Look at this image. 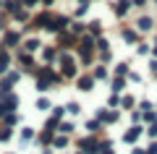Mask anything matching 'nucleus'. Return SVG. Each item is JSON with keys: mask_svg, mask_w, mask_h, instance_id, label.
I'll return each mask as SVG.
<instances>
[{"mask_svg": "<svg viewBox=\"0 0 157 154\" xmlns=\"http://www.w3.org/2000/svg\"><path fill=\"white\" fill-rule=\"evenodd\" d=\"M60 71H63V78H78V66L68 52L60 55Z\"/></svg>", "mask_w": 157, "mask_h": 154, "instance_id": "nucleus-1", "label": "nucleus"}, {"mask_svg": "<svg viewBox=\"0 0 157 154\" xmlns=\"http://www.w3.org/2000/svg\"><path fill=\"white\" fill-rule=\"evenodd\" d=\"M16 107H18V97L16 94H6V97H0V118H6L8 112H16Z\"/></svg>", "mask_w": 157, "mask_h": 154, "instance_id": "nucleus-2", "label": "nucleus"}, {"mask_svg": "<svg viewBox=\"0 0 157 154\" xmlns=\"http://www.w3.org/2000/svg\"><path fill=\"white\" fill-rule=\"evenodd\" d=\"M18 78H21V73H18V71H11V73H8V76L3 78V81H0V97L11 94V89L18 84Z\"/></svg>", "mask_w": 157, "mask_h": 154, "instance_id": "nucleus-3", "label": "nucleus"}, {"mask_svg": "<svg viewBox=\"0 0 157 154\" xmlns=\"http://www.w3.org/2000/svg\"><path fill=\"white\" fill-rule=\"evenodd\" d=\"M58 47H63V50H68V47H78L76 34H73V32H60V34H58Z\"/></svg>", "mask_w": 157, "mask_h": 154, "instance_id": "nucleus-4", "label": "nucleus"}, {"mask_svg": "<svg viewBox=\"0 0 157 154\" xmlns=\"http://www.w3.org/2000/svg\"><path fill=\"white\" fill-rule=\"evenodd\" d=\"M78 149L84 154H100V144L94 141V136H84L81 141H78Z\"/></svg>", "mask_w": 157, "mask_h": 154, "instance_id": "nucleus-5", "label": "nucleus"}, {"mask_svg": "<svg viewBox=\"0 0 157 154\" xmlns=\"http://www.w3.org/2000/svg\"><path fill=\"white\" fill-rule=\"evenodd\" d=\"M50 24H52V13L50 11H42V13H37V16L32 18L34 29H50Z\"/></svg>", "mask_w": 157, "mask_h": 154, "instance_id": "nucleus-6", "label": "nucleus"}, {"mask_svg": "<svg viewBox=\"0 0 157 154\" xmlns=\"http://www.w3.org/2000/svg\"><path fill=\"white\" fill-rule=\"evenodd\" d=\"M94 81H97V78L92 76V73H84V76L76 78V86L81 89V92H92V89H94Z\"/></svg>", "mask_w": 157, "mask_h": 154, "instance_id": "nucleus-7", "label": "nucleus"}, {"mask_svg": "<svg viewBox=\"0 0 157 154\" xmlns=\"http://www.w3.org/2000/svg\"><path fill=\"white\" fill-rule=\"evenodd\" d=\"M131 6H134V0H118L115 6H113V13H115L118 18H123L126 13L131 11Z\"/></svg>", "mask_w": 157, "mask_h": 154, "instance_id": "nucleus-8", "label": "nucleus"}, {"mask_svg": "<svg viewBox=\"0 0 157 154\" xmlns=\"http://www.w3.org/2000/svg\"><path fill=\"white\" fill-rule=\"evenodd\" d=\"M97 118L107 126V123H118L121 120V112H115V110H97Z\"/></svg>", "mask_w": 157, "mask_h": 154, "instance_id": "nucleus-9", "label": "nucleus"}, {"mask_svg": "<svg viewBox=\"0 0 157 154\" xmlns=\"http://www.w3.org/2000/svg\"><path fill=\"white\" fill-rule=\"evenodd\" d=\"M21 44V34L18 32H6L3 34V47H18Z\"/></svg>", "mask_w": 157, "mask_h": 154, "instance_id": "nucleus-10", "label": "nucleus"}, {"mask_svg": "<svg viewBox=\"0 0 157 154\" xmlns=\"http://www.w3.org/2000/svg\"><path fill=\"white\" fill-rule=\"evenodd\" d=\"M141 133H144V131H141V126H131L128 131L123 133V141H126V144H136V141H139V136H141Z\"/></svg>", "mask_w": 157, "mask_h": 154, "instance_id": "nucleus-11", "label": "nucleus"}, {"mask_svg": "<svg viewBox=\"0 0 157 154\" xmlns=\"http://www.w3.org/2000/svg\"><path fill=\"white\" fill-rule=\"evenodd\" d=\"M42 60H45L47 66H52L55 60H60V55H58L55 47H45V50H42Z\"/></svg>", "mask_w": 157, "mask_h": 154, "instance_id": "nucleus-12", "label": "nucleus"}, {"mask_svg": "<svg viewBox=\"0 0 157 154\" xmlns=\"http://www.w3.org/2000/svg\"><path fill=\"white\" fill-rule=\"evenodd\" d=\"M86 32H89L92 37H102V21L100 18H92V21L86 24Z\"/></svg>", "mask_w": 157, "mask_h": 154, "instance_id": "nucleus-13", "label": "nucleus"}, {"mask_svg": "<svg viewBox=\"0 0 157 154\" xmlns=\"http://www.w3.org/2000/svg\"><path fill=\"white\" fill-rule=\"evenodd\" d=\"M18 60H21V66L26 68V71L37 68V66H34V58H32V52H26V50H21V55H18Z\"/></svg>", "mask_w": 157, "mask_h": 154, "instance_id": "nucleus-14", "label": "nucleus"}, {"mask_svg": "<svg viewBox=\"0 0 157 154\" xmlns=\"http://www.w3.org/2000/svg\"><path fill=\"white\" fill-rule=\"evenodd\" d=\"M21 6H24L21 0H3V8H6V13H11V16L16 11H21Z\"/></svg>", "mask_w": 157, "mask_h": 154, "instance_id": "nucleus-15", "label": "nucleus"}, {"mask_svg": "<svg viewBox=\"0 0 157 154\" xmlns=\"http://www.w3.org/2000/svg\"><path fill=\"white\" fill-rule=\"evenodd\" d=\"M136 26H139V32H152V26H155V21H152L149 16H141L139 21H136Z\"/></svg>", "mask_w": 157, "mask_h": 154, "instance_id": "nucleus-16", "label": "nucleus"}, {"mask_svg": "<svg viewBox=\"0 0 157 154\" xmlns=\"http://www.w3.org/2000/svg\"><path fill=\"white\" fill-rule=\"evenodd\" d=\"M52 138H55V131H50V128H45V131L39 133V144H42V146L52 144Z\"/></svg>", "mask_w": 157, "mask_h": 154, "instance_id": "nucleus-17", "label": "nucleus"}, {"mask_svg": "<svg viewBox=\"0 0 157 154\" xmlns=\"http://www.w3.org/2000/svg\"><path fill=\"white\" fill-rule=\"evenodd\" d=\"M39 47H42V42H39L37 37H32V39H26V42H24V50H26V52H37Z\"/></svg>", "mask_w": 157, "mask_h": 154, "instance_id": "nucleus-18", "label": "nucleus"}, {"mask_svg": "<svg viewBox=\"0 0 157 154\" xmlns=\"http://www.w3.org/2000/svg\"><path fill=\"white\" fill-rule=\"evenodd\" d=\"M8 66H11V55H8V50H0V73H6Z\"/></svg>", "mask_w": 157, "mask_h": 154, "instance_id": "nucleus-19", "label": "nucleus"}, {"mask_svg": "<svg viewBox=\"0 0 157 154\" xmlns=\"http://www.w3.org/2000/svg\"><path fill=\"white\" fill-rule=\"evenodd\" d=\"M123 42L126 44H136L139 42V34H136L134 29H123Z\"/></svg>", "mask_w": 157, "mask_h": 154, "instance_id": "nucleus-20", "label": "nucleus"}, {"mask_svg": "<svg viewBox=\"0 0 157 154\" xmlns=\"http://www.w3.org/2000/svg\"><path fill=\"white\" fill-rule=\"evenodd\" d=\"M110 86H113V92H123V89H126V78L123 76H115L110 81Z\"/></svg>", "mask_w": 157, "mask_h": 154, "instance_id": "nucleus-21", "label": "nucleus"}, {"mask_svg": "<svg viewBox=\"0 0 157 154\" xmlns=\"http://www.w3.org/2000/svg\"><path fill=\"white\" fill-rule=\"evenodd\" d=\"M52 146H55V149H66L68 146V136H66V133L55 136V138H52Z\"/></svg>", "mask_w": 157, "mask_h": 154, "instance_id": "nucleus-22", "label": "nucleus"}, {"mask_svg": "<svg viewBox=\"0 0 157 154\" xmlns=\"http://www.w3.org/2000/svg\"><path fill=\"white\" fill-rule=\"evenodd\" d=\"M11 138H13V126L0 128V144H3V141H11Z\"/></svg>", "mask_w": 157, "mask_h": 154, "instance_id": "nucleus-23", "label": "nucleus"}, {"mask_svg": "<svg viewBox=\"0 0 157 154\" xmlns=\"http://www.w3.org/2000/svg\"><path fill=\"white\" fill-rule=\"evenodd\" d=\"M102 126H105V123H102L100 118H97V120H86V131H89V133H97Z\"/></svg>", "mask_w": 157, "mask_h": 154, "instance_id": "nucleus-24", "label": "nucleus"}, {"mask_svg": "<svg viewBox=\"0 0 157 154\" xmlns=\"http://www.w3.org/2000/svg\"><path fill=\"white\" fill-rule=\"evenodd\" d=\"M107 107H121V97H118V92H110V97H107Z\"/></svg>", "mask_w": 157, "mask_h": 154, "instance_id": "nucleus-25", "label": "nucleus"}, {"mask_svg": "<svg viewBox=\"0 0 157 154\" xmlns=\"http://www.w3.org/2000/svg\"><path fill=\"white\" fill-rule=\"evenodd\" d=\"M92 76H94L97 81H102V78H107V68H105V66H97V68H94V73H92Z\"/></svg>", "mask_w": 157, "mask_h": 154, "instance_id": "nucleus-26", "label": "nucleus"}, {"mask_svg": "<svg viewBox=\"0 0 157 154\" xmlns=\"http://www.w3.org/2000/svg\"><path fill=\"white\" fill-rule=\"evenodd\" d=\"M37 92H50V81H47V78H37Z\"/></svg>", "mask_w": 157, "mask_h": 154, "instance_id": "nucleus-27", "label": "nucleus"}, {"mask_svg": "<svg viewBox=\"0 0 157 154\" xmlns=\"http://www.w3.org/2000/svg\"><path fill=\"white\" fill-rule=\"evenodd\" d=\"M71 32H73V34H84V32H86V24L73 21V24H71Z\"/></svg>", "mask_w": 157, "mask_h": 154, "instance_id": "nucleus-28", "label": "nucleus"}, {"mask_svg": "<svg viewBox=\"0 0 157 154\" xmlns=\"http://www.w3.org/2000/svg\"><path fill=\"white\" fill-rule=\"evenodd\" d=\"M66 112H71V115H78V112H81V105H78V102H68V105H66Z\"/></svg>", "mask_w": 157, "mask_h": 154, "instance_id": "nucleus-29", "label": "nucleus"}, {"mask_svg": "<svg viewBox=\"0 0 157 154\" xmlns=\"http://www.w3.org/2000/svg\"><path fill=\"white\" fill-rule=\"evenodd\" d=\"M32 138H34V128L26 126V128L21 131V141H32Z\"/></svg>", "mask_w": 157, "mask_h": 154, "instance_id": "nucleus-30", "label": "nucleus"}, {"mask_svg": "<svg viewBox=\"0 0 157 154\" xmlns=\"http://www.w3.org/2000/svg\"><path fill=\"white\" fill-rule=\"evenodd\" d=\"M37 110H52V107H50V99H47V97H39L37 99Z\"/></svg>", "mask_w": 157, "mask_h": 154, "instance_id": "nucleus-31", "label": "nucleus"}, {"mask_svg": "<svg viewBox=\"0 0 157 154\" xmlns=\"http://www.w3.org/2000/svg\"><path fill=\"white\" fill-rule=\"evenodd\" d=\"M115 73H118V76H128V63H118Z\"/></svg>", "mask_w": 157, "mask_h": 154, "instance_id": "nucleus-32", "label": "nucleus"}, {"mask_svg": "<svg viewBox=\"0 0 157 154\" xmlns=\"http://www.w3.org/2000/svg\"><path fill=\"white\" fill-rule=\"evenodd\" d=\"M3 120H6V126H16V123H18V115H16V112H8Z\"/></svg>", "mask_w": 157, "mask_h": 154, "instance_id": "nucleus-33", "label": "nucleus"}, {"mask_svg": "<svg viewBox=\"0 0 157 154\" xmlns=\"http://www.w3.org/2000/svg\"><path fill=\"white\" fill-rule=\"evenodd\" d=\"M13 18H16V21H21V24H24V21H29V13L24 11V8H21V11H16V13H13Z\"/></svg>", "mask_w": 157, "mask_h": 154, "instance_id": "nucleus-34", "label": "nucleus"}, {"mask_svg": "<svg viewBox=\"0 0 157 154\" xmlns=\"http://www.w3.org/2000/svg\"><path fill=\"white\" fill-rule=\"evenodd\" d=\"M141 120H147V123H155V120H157V115H155L152 110H147V112H141Z\"/></svg>", "mask_w": 157, "mask_h": 154, "instance_id": "nucleus-35", "label": "nucleus"}, {"mask_svg": "<svg viewBox=\"0 0 157 154\" xmlns=\"http://www.w3.org/2000/svg\"><path fill=\"white\" fill-rule=\"evenodd\" d=\"M60 133H66V136H71V131H73V123H60Z\"/></svg>", "mask_w": 157, "mask_h": 154, "instance_id": "nucleus-36", "label": "nucleus"}, {"mask_svg": "<svg viewBox=\"0 0 157 154\" xmlns=\"http://www.w3.org/2000/svg\"><path fill=\"white\" fill-rule=\"evenodd\" d=\"M147 136H149V138H157V120L149 123V128H147Z\"/></svg>", "mask_w": 157, "mask_h": 154, "instance_id": "nucleus-37", "label": "nucleus"}, {"mask_svg": "<svg viewBox=\"0 0 157 154\" xmlns=\"http://www.w3.org/2000/svg\"><path fill=\"white\" fill-rule=\"evenodd\" d=\"M121 107H123V110L134 107V97H123V99H121Z\"/></svg>", "mask_w": 157, "mask_h": 154, "instance_id": "nucleus-38", "label": "nucleus"}, {"mask_svg": "<svg viewBox=\"0 0 157 154\" xmlns=\"http://www.w3.org/2000/svg\"><path fill=\"white\" fill-rule=\"evenodd\" d=\"M97 50H100V52H105V50H107V39L105 37H97Z\"/></svg>", "mask_w": 157, "mask_h": 154, "instance_id": "nucleus-39", "label": "nucleus"}, {"mask_svg": "<svg viewBox=\"0 0 157 154\" xmlns=\"http://www.w3.org/2000/svg\"><path fill=\"white\" fill-rule=\"evenodd\" d=\"M86 11H89V6H86V3H78V8H76V16H86Z\"/></svg>", "mask_w": 157, "mask_h": 154, "instance_id": "nucleus-40", "label": "nucleus"}, {"mask_svg": "<svg viewBox=\"0 0 157 154\" xmlns=\"http://www.w3.org/2000/svg\"><path fill=\"white\" fill-rule=\"evenodd\" d=\"M63 112H66V107H52V118H55V120H60Z\"/></svg>", "mask_w": 157, "mask_h": 154, "instance_id": "nucleus-41", "label": "nucleus"}, {"mask_svg": "<svg viewBox=\"0 0 157 154\" xmlns=\"http://www.w3.org/2000/svg\"><path fill=\"white\" fill-rule=\"evenodd\" d=\"M0 32H8V16L0 13Z\"/></svg>", "mask_w": 157, "mask_h": 154, "instance_id": "nucleus-42", "label": "nucleus"}, {"mask_svg": "<svg viewBox=\"0 0 157 154\" xmlns=\"http://www.w3.org/2000/svg\"><path fill=\"white\" fill-rule=\"evenodd\" d=\"M139 107H141V112H147V110H152V102H149V99H141Z\"/></svg>", "mask_w": 157, "mask_h": 154, "instance_id": "nucleus-43", "label": "nucleus"}, {"mask_svg": "<svg viewBox=\"0 0 157 154\" xmlns=\"http://www.w3.org/2000/svg\"><path fill=\"white\" fill-rule=\"evenodd\" d=\"M144 152H147V154H157V144H155V141H152V144H149V146H147V149H144Z\"/></svg>", "mask_w": 157, "mask_h": 154, "instance_id": "nucleus-44", "label": "nucleus"}, {"mask_svg": "<svg viewBox=\"0 0 157 154\" xmlns=\"http://www.w3.org/2000/svg\"><path fill=\"white\" fill-rule=\"evenodd\" d=\"M136 52H139V55H149V47H147V44H139V50H136Z\"/></svg>", "mask_w": 157, "mask_h": 154, "instance_id": "nucleus-45", "label": "nucleus"}, {"mask_svg": "<svg viewBox=\"0 0 157 154\" xmlns=\"http://www.w3.org/2000/svg\"><path fill=\"white\" fill-rule=\"evenodd\" d=\"M141 120V112H131V123H134V126H136V123H139Z\"/></svg>", "mask_w": 157, "mask_h": 154, "instance_id": "nucleus-46", "label": "nucleus"}, {"mask_svg": "<svg viewBox=\"0 0 157 154\" xmlns=\"http://www.w3.org/2000/svg\"><path fill=\"white\" fill-rule=\"evenodd\" d=\"M100 58H102V63H107V60H110V50H105V52H100Z\"/></svg>", "mask_w": 157, "mask_h": 154, "instance_id": "nucleus-47", "label": "nucleus"}, {"mask_svg": "<svg viewBox=\"0 0 157 154\" xmlns=\"http://www.w3.org/2000/svg\"><path fill=\"white\" fill-rule=\"evenodd\" d=\"M147 6V0H134V8H144Z\"/></svg>", "mask_w": 157, "mask_h": 154, "instance_id": "nucleus-48", "label": "nucleus"}, {"mask_svg": "<svg viewBox=\"0 0 157 154\" xmlns=\"http://www.w3.org/2000/svg\"><path fill=\"white\" fill-rule=\"evenodd\" d=\"M24 6H37V3H42V0H21Z\"/></svg>", "mask_w": 157, "mask_h": 154, "instance_id": "nucleus-49", "label": "nucleus"}, {"mask_svg": "<svg viewBox=\"0 0 157 154\" xmlns=\"http://www.w3.org/2000/svg\"><path fill=\"white\" fill-rule=\"evenodd\" d=\"M149 68H152V73H157V60H152V63H149Z\"/></svg>", "mask_w": 157, "mask_h": 154, "instance_id": "nucleus-50", "label": "nucleus"}, {"mask_svg": "<svg viewBox=\"0 0 157 154\" xmlns=\"http://www.w3.org/2000/svg\"><path fill=\"white\" fill-rule=\"evenodd\" d=\"M131 154H147V152H144V149H134V152H131Z\"/></svg>", "mask_w": 157, "mask_h": 154, "instance_id": "nucleus-51", "label": "nucleus"}, {"mask_svg": "<svg viewBox=\"0 0 157 154\" xmlns=\"http://www.w3.org/2000/svg\"><path fill=\"white\" fill-rule=\"evenodd\" d=\"M52 3H55V0H42V6H52Z\"/></svg>", "mask_w": 157, "mask_h": 154, "instance_id": "nucleus-52", "label": "nucleus"}, {"mask_svg": "<svg viewBox=\"0 0 157 154\" xmlns=\"http://www.w3.org/2000/svg\"><path fill=\"white\" fill-rule=\"evenodd\" d=\"M155 58H157V47H155Z\"/></svg>", "mask_w": 157, "mask_h": 154, "instance_id": "nucleus-53", "label": "nucleus"}, {"mask_svg": "<svg viewBox=\"0 0 157 154\" xmlns=\"http://www.w3.org/2000/svg\"><path fill=\"white\" fill-rule=\"evenodd\" d=\"M76 154H84V152H76Z\"/></svg>", "mask_w": 157, "mask_h": 154, "instance_id": "nucleus-54", "label": "nucleus"}, {"mask_svg": "<svg viewBox=\"0 0 157 154\" xmlns=\"http://www.w3.org/2000/svg\"><path fill=\"white\" fill-rule=\"evenodd\" d=\"M0 6H3V0H0Z\"/></svg>", "mask_w": 157, "mask_h": 154, "instance_id": "nucleus-55", "label": "nucleus"}, {"mask_svg": "<svg viewBox=\"0 0 157 154\" xmlns=\"http://www.w3.org/2000/svg\"><path fill=\"white\" fill-rule=\"evenodd\" d=\"M155 78H157V73H155Z\"/></svg>", "mask_w": 157, "mask_h": 154, "instance_id": "nucleus-56", "label": "nucleus"}, {"mask_svg": "<svg viewBox=\"0 0 157 154\" xmlns=\"http://www.w3.org/2000/svg\"><path fill=\"white\" fill-rule=\"evenodd\" d=\"M45 154H47V152H45Z\"/></svg>", "mask_w": 157, "mask_h": 154, "instance_id": "nucleus-57", "label": "nucleus"}]
</instances>
